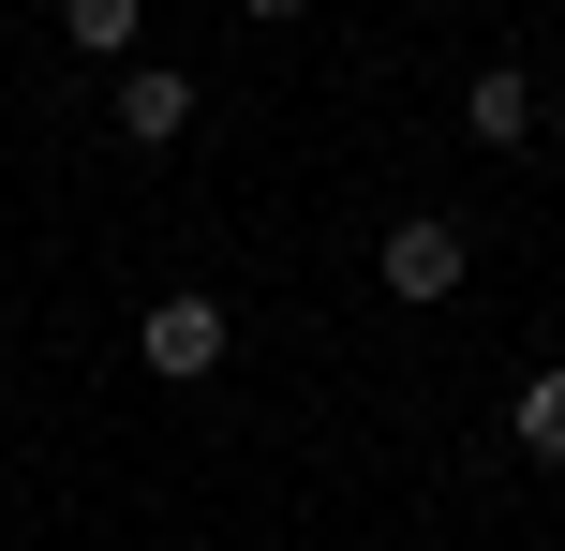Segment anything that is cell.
<instances>
[{
  "instance_id": "obj_1",
  "label": "cell",
  "mask_w": 565,
  "mask_h": 551,
  "mask_svg": "<svg viewBox=\"0 0 565 551\" xmlns=\"http://www.w3.org/2000/svg\"><path fill=\"white\" fill-rule=\"evenodd\" d=\"M224 343H238L224 298H194V284L135 314V373H149V388H209V373H224Z\"/></svg>"
},
{
  "instance_id": "obj_2",
  "label": "cell",
  "mask_w": 565,
  "mask_h": 551,
  "mask_svg": "<svg viewBox=\"0 0 565 551\" xmlns=\"http://www.w3.org/2000/svg\"><path fill=\"white\" fill-rule=\"evenodd\" d=\"M372 268H387V298H402V314H431V298H461V268H477V239H461L447 209H402V224L372 239Z\"/></svg>"
},
{
  "instance_id": "obj_3",
  "label": "cell",
  "mask_w": 565,
  "mask_h": 551,
  "mask_svg": "<svg viewBox=\"0 0 565 551\" xmlns=\"http://www.w3.org/2000/svg\"><path fill=\"white\" fill-rule=\"evenodd\" d=\"M194 135V75H179V60H135V75H119V149H179Z\"/></svg>"
},
{
  "instance_id": "obj_4",
  "label": "cell",
  "mask_w": 565,
  "mask_h": 551,
  "mask_svg": "<svg viewBox=\"0 0 565 551\" xmlns=\"http://www.w3.org/2000/svg\"><path fill=\"white\" fill-rule=\"evenodd\" d=\"M461 135H477V149H521V135H536V75H521V60H477V89H461Z\"/></svg>"
},
{
  "instance_id": "obj_5",
  "label": "cell",
  "mask_w": 565,
  "mask_h": 551,
  "mask_svg": "<svg viewBox=\"0 0 565 551\" xmlns=\"http://www.w3.org/2000/svg\"><path fill=\"white\" fill-rule=\"evenodd\" d=\"M60 45H75V60H119V75H135V45H149V0H60Z\"/></svg>"
},
{
  "instance_id": "obj_6",
  "label": "cell",
  "mask_w": 565,
  "mask_h": 551,
  "mask_svg": "<svg viewBox=\"0 0 565 551\" xmlns=\"http://www.w3.org/2000/svg\"><path fill=\"white\" fill-rule=\"evenodd\" d=\"M507 447L565 477V358H551V373H521V403H507Z\"/></svg>"
}]
</instances>
